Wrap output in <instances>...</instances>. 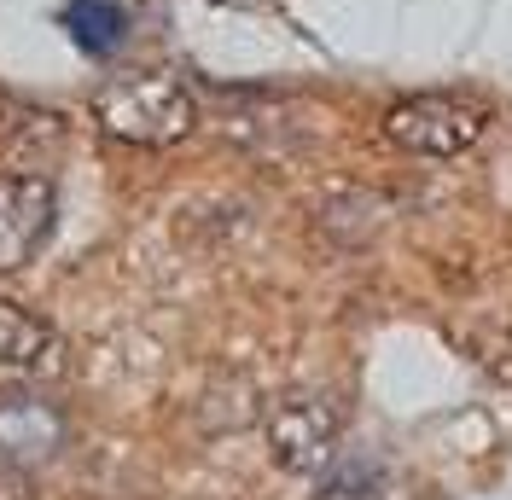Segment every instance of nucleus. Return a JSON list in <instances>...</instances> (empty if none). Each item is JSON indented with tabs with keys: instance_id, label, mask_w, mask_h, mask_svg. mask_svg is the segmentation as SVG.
<instances>
[{
	"instance_id": "f03ea898",
	"label": "nucleus",
	"mask_w": 512,
	"mask_h": 500,
	"mask_svg": "<svg viewBox=\"0 0 512 500\" xmlns=\"http://www.w3.org/2000/svg\"><path fill=\"white\" fill-rule=\"evenodd\" d=\"M483 128H489V105L472 94H443V88L437 94H408L384 111L390 146H402V152H414V157L472 152L483 140Z\"/></svg>"
},
{
	"instance_id": "0eeeda50",
	"label": "nucleus",
	"mask_w": 512,
	"mask_h": 500,
	"mask_svg": "<svg viewBox=\"0 0 512 500\" xmlns=\"http://www.w3.org/2000/svg\"><path fill=\"white\" fill-rule=\"evenodd\" d=\"M64 30H70V41H76L88 59H105V53L123 47L128 12H123V0H70V6H64Z\"/></svg>"
},
{
	"instance_id": "20e7f679",
	"label": "nucleus",
	"mask_w": 512,
	"mask_h": 500,
	"mask_svg": "<svg viewBox=\"0 0 512 500\" xmlns=\"http://www.w3.org/2000/svg\"><path fill=\"white\" fill-rule=\"evenodd\" d=\"M59 216V192L47 175H0V274L35 262Z\"/></svg>"
},
{
	"instance_id": "39448f33",
	"label": "nucleus",
	"mask_w": 512,
	"mask_h": 500,
	"mask_svg": "<svg viewBox=\"0 0 512 500\" xmlns=\"http://www.w3.org/2000/svg\"><path fill=\"white\" fill-rule=\"evenodd\" d=\"M64 413L53 402H41L35 390H12L0 396V466L6 471H41L64 454Z\"/></svg>"
},
{
	"instance_id": "7ed1b4c3",
	"label": "nucleus",
	"mask_w": 512,
	"mask_h": 500,
	"mask_svg": "<svg viewBox=\"0 0 512 500\" xmlns=\"http://www.w3.org/2000/svg\"><path fill=\"white\" fill-rule=\"evenodd\" d=\"M268 431V454L274 466L291 471V477H315L338 460V437H344V407L320 390H291L268 407L262 419Z\"/></svg>"
},
{
	"instance_id": "f257e3e1",
	"label": "nucleus",
	"mask_w": 512,
	"mask_h": 500,
	"mask_svg": "<svg viewBox=\"0 0 512 500\" xmlns=\"http://www.w3.org/2000/svg\"><path fill=\"white\" fill-rule=\"evenodd\" d=\"M94 123L111 134V140H128V146H175L187 140L192 123H198V105L192 94L163 76V70H140V76H117L94 94Z\"/></svg>"
},
{
	"instance_id": "423d86ee",
	"label": "nucleus",
	"mask_w": 512,
	"mask_h": 500,
	"mask_svg": "<svg viewBox=\"0 0 512 500\" xmlns=\"http://www.w3.org/2000/svg\"><path fill=\"white\" fill-rule=\"evenodd\" d=\"M64 373H70V349H64L59 332L24 303H0V378L47 384V378Z\"/></svg>"
}]
</instances>
